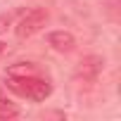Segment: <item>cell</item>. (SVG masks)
I'll use <instances>...</instances> for the list:
<instances>
[{
	"instance_id": "6da1fadb",
	"label": "cell",
	"mask_w": 121,
	"mask_h": 121,
	"mask_svg": "<svg viewBox=\"0 0 121 121\" xmlns=\"http://www.w3.org/2000/svg\"><path fill=\"white\" fill-rule=\"evenodd\" d=\"M48 19H50V14H48L45 7H33L31 12H26V14L22 17V22H19V26H17V38H29V36L38 33V31L48 24Z\"/></svg>"
},
{
	"instance_id": "7a4b0ae2",
	"label": "cell",
	"mask_w": 121,
	"mask_h": 121,
	"mask_svg": "<svg viewBox=\"0 0 121 121\" xmlns=\"http://www.w3.org/2000/svg\"><path fill=\"white\" fill-rule=\"evenodd\" d=\"M102 64H104V59L97 57V55H90L86 59H81V64L76 69V76H83V78H95L100 71H102Z\"/></svg>"
},
{
	"instance_id": "3957f363",
	"label": "cell",
	"mask_w": 121,
	"mask_h": 121,
	"mask_svg": "<svg viewBox=\"0 0 121 121\" xmlns=\"http://www.w3.org/2000/svg\"><path fill=\"white\" fill-rule=\"evenodd\" d=\"M48 43L59 52H69V50H74L76 38L69 31H52V33H48Z\"/></svg>"
},
{
	"instance_id": "277c9868",
	"label": "cell",
	"mask_w": 121,
	"mask_h": 121,
	"mask_svg": "<svg viewBox=\"0 0 121 121\" xmlns=\"http://www.w3.org/2000/svg\"><path fill=\"white\" fill-rule=\"evenodd\" d=\"M52 93V86L43 78H36L33 76V83H31V90H29V100H36V102H43L48 95Z\"/></svg>"
},
{
	"instance_id": "5b68a950",
	"label": "cell",
	"mask_w": 121,
	"mask_h": 121,
	"mask_svg": "<svg viewBox=\"0 0 121 121\" xmlns=\"http://www.w3.org/2000/svg\"><path fill=\"white\" fill-rule=\"evenodd\" d=\"M36 74V67L31 62H17L7 69V76H33Z\"/></svg>"
},
{
	"instance_id": "8992f818",
	"label": "cell",
	"mask_w": 121,
	"mask_h": 121,
	"mask_svg": "<svg viewBox=\"0 0 121 121\" xmlns=\"http://www.w3.org/2000/svg\"><path fill=\"white\" fill-rule=\"evenodd\" d=\"M10 24H12V12H3L0 14V36L10 29Z\"/></svg>"
},
{
	"instance_id": "52a82bcc",
	"label": "cell",
	"mask_w": 121,
	"mask_h": 121,
	"mask_svg": "<svg viewBox=\"0 0 121 121\" xmlns=\"http://www.w3.org/2000/svg\"><path fill=\"white\" fill-rule=\"evenodd\" d=\"M19 109L17 107H12V104H7L5 100H0V114H3V116H14Z\"/></svg>"
},
{
	"instance_id": "ba28073f",
	"label": "cell",
	"mask_w": 121,
	"mask_h": 121,
	"mask_svg": "<svg viewBox=\"0 0 121 121\" xmlns=\"http://www.w3.org/2000/svg\"><path fill=\"white\" fill-rule=\"evenodd\" d=\"M7 55V43H3V40H0V59H3Z\"/></svg>"
}]
</instances>
